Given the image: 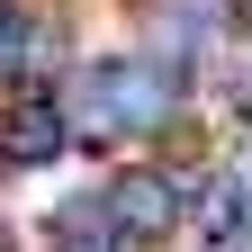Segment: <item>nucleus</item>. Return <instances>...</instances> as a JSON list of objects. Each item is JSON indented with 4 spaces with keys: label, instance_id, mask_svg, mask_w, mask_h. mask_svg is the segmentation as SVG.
I'll use <instances>...</instances> for the list:
<instances>
[{
    "label": "nucleus",
    "instance_id": "3",
    "mask_svg": "<svg viewBox=\"0 0 252 252\" xmlns=\"http://www.w3.org/2000/svg\"><path fill=\"white\" fill-rule=\"evenodd\" d=\"M72 153V108H63V90H18L9 117H0V162L9 171H45Z\"/></svg>",
    "mask_w": 252,
    "mask_h": 252
},
{
    "label": "nucleus",
    "instance_id": "4",
    "mask_svg": "<svg viewBox=\"0 0 252 252\" xmlns=\"http://www.w3.org/2000/svg\"><path fill=\"white\" fill-rule=\"evenodd\" d=\"M18 36H27V9L0 0V81H18Z\"/></svg>",
    "mask_w": 252,
    "mask_h": 252
},
{
    "label": "nucleus",
    "instance_id": "1",
    "mask_svg": "<svg viewBox=\"0 0 252 252\" xmlns=\"http://www.w3.org/2000/svg\"><path fill=\"white\" fill-rule=\"evenodd\" d=\"M63 90H72L90 135H153V126H171L189 81H180V63H99V72H81Z\"/></svg>",
    "mask_w": 252,
    "mask_h": 252
},
{
    "label": "nucleus",
    "instance_id": "2",
    "mask_svg": "<svg viewBox=\"0 0 252 252\" xmlns=\"http://www.w3.org/2000/svg\"><path fill=\"white\" fill-rule=\"evenodd\" d=\"M180 171L171 162H126V171H108V189H99V216H108V243H162L171 225H180Z\"/></svg>",
    "mask_w": 252,
    "mask_h": 252
}]
</instances>
